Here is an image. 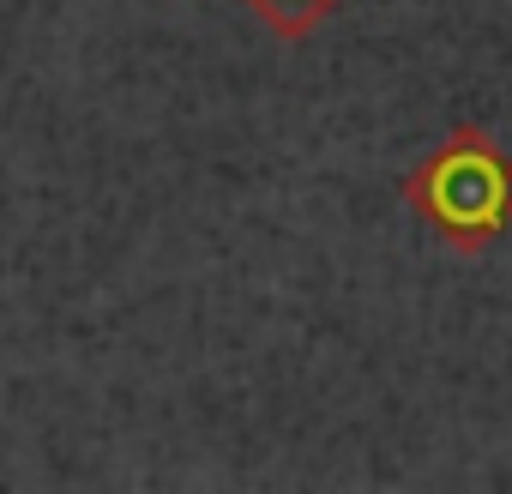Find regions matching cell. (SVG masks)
<instances>
[{
	"label": "cell",
	"instance_id": "2",
	"mask_svg": "<svg viewBox=\"0 0 512 494\" xmlns=\"http://www.w3.org/2000/svg\"><path fill=\"white\" fill-rule=\"evenodd\" d=\"M241 7L260 19L278 43H308V37L344 7V0H241Z\"/></svg>",
	"mask_w": 512,
	"mask_h": 494
},
{
	"label": "cell",
	"instance_id": "1",
	"mask_svg": "<svg viewBox=\"0 0 512 494\" xmlns=\"http://www.w3.org/2000/svg\"><path fill=\"white\" fill-rule=\"evenodd\" d=\"M404 205L452 254H488L512 229V151L488 127L458 121L422 163H410Z\"/></svg>",
	"mask_w": 512,
	"mask_h": 494
}]
</instances>
